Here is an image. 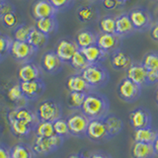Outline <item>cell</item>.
Instances as JSON below:
<instances>
[{
	"label": "cell",
	"instance_id": "cell-1",
	"mask_svg": "<svg viewBox=\"0 0 158 158\" xmlns=\"http://www.w3.org/2000/svg\"><path fill=\"white\" fill-rule=\"evenodd\" d=\"M80 111L89 120H103L110 114V101L104 94L92 91L87 94Z\"/></svg>",
	"mask_w": 158,
	"mask_h": 158
},
{
	"label": "cell",
	"instance_id": "cell-2",
	"mask_svg": "<svg viewBox=\"0 0 158 158\" xmlns=\"http://www.w3.org/2000/svg\"><path fill=\"white\" fill-rule=\"evenodd\" d=\"M81 75L93 90L105 87L110 81V73L101 63L89 64L81 72Z\"/></svg>",
	"mask_w": 158,
	"mask_h": 158
},
{
	"label": "cell",
	"instance_id": "cell-3",
	"mask_svg": "<svg viewBox=\"0 0 158 158\" xmlns=\"http://www.w3.org/2000/svg\"><path fill=\"white\" fill-rule=\"evenodd\" d=\"M65 139L58 135L51 137L36 136L33 141L32 148L36 155H48L60 148Z\"/></svg>",
	"mask_w": 158,
	"mask_h": 158
},
{
	"label": "cell",
	"instance_id": "cell-4",
	"mask_svg": "<svg viewBox=\"0 0 158 158\" xmlns=\"http://www.w3.org/2000/svg\"><path fill=\"white\" fill-rule=\"evenodd\" d=\"M142 87L130 80L127 77L122 79L117 86V94L118 98L127 103H135L141 96Z\"/></svg>",
	"mask_w": 158,
	"mask_h": 158
},
{
	"label": "cell",
	"instance_id": "cell-5",
	"mask_svg": "<svg viewBox=\"0 0 158 158\" xmlns=\"http://www.w3.org/2000/svg\"><path fill=\"white\" fill-rule=\"evenodd\" d=\"M61 107L54 100H44L39 105L36 114L40 122L53 123L61 118Z\"/></svg>",
	"mask_w": 158,
	"mask_h": 158
},
{
	"label": "cell",
	"instance_id": "cell-6",
	"mask_svg": "<svg viewBox=\"0 0 158 158\" xmlns=\"http://www.w3.org/2000/svg\"><path fill=\"white\" fill-rule=\"evenodd\" d=\"M135 32H145L150 30L153 25L152 14L144 7H136L128 13Z\"/></svg>",
	"mask_w": 158,
	"mask_h": 158
},
{
	"label": "cell",
	"instance_id": "cell-7",
	"mask_svg": "<svg viewBox=\"0 0 158 158\" xmlns=\"http://www.w3.org/2000/svg\"><path fill=\"white\" fill-rule=\"evenodd\" d=\"M67 125L71 136L82 138L86 136L87 128L89 125V118L81 112L73 113L67 118Z\"/></svg>",
	"mask_w": 158,
	"mask_h": 158
},
{
	"label": "cell",
	"instance_id": "cell-8",
	"mask_svg": "<svg viewBox=\"0 0 158 158\" xmlns=\"http://www.w3.org/2000/svg\"><path fill=\"white\" fill-rule=\"evenodd\" d=\"M37 52V49L28 42H19L13 40L10 48V56L16 60L25 63L30 61V59L35 56Z\"/></svg>",
	"mask_w": 158,
	"mask_h": 158
},
{
	"label": "cell",
	"instance_id": "cell-9",
	"mask_svg": "<svg viewBox=\"0 0 158 158\" xmlns=\"http://www.w3.org/2000/svg\"><path fill=\"white\" fill-rule=\"evenodd\" d=\"M128 121L133 130H139L151 127L152 117L150 112L146 108L138 107L132 110L128 115Z\"/></svg>",
	"mask_w": 158,
	"mask_h": 158
},
{
	"label": "cell",
	"instance_id": "cell-10",
	"mask_svg": "<svg viewBox=\"0 0 158 158\" xmlns=\"http://www.w3.org/2000/svg\"><path fill=\"white\" fill-rule=\"evenodd\" d=\"M86 136L95 142L106 141L110 139V136L108 135L107 127L104 122V118H98V120H90L87 128Z\"/></svg>",
	"mask_w": 158,
	"mask_h": 158
},
{
	"label": "cell",
	"instance_id": "cell-11",
	"mask_svg": "<svg viewBox=\"0 0 158 158\" xmlns=\"http://www.w3.org/2000/svg\"><path fill=\"white\" fill-rule=\"evenodd\" d=\"M21 86L22 92L25 98L29 101H35L41 97L44 90H46V84L41 79L28 81V82H19Z\"/></svg>",
	"mask_w": 158,
	"mask_h": 158
},
{
	"label": "cell",
	"instance_id": "cell-12",
	"mask_svg": "<svg viewBox=\"0 0 158 158\" xmlns=\"http://www.w3.org/2000/svg\"><path fill=\"white\" fill-rule=\"evenodd\" d=\"M79 49L75 41H71L69 39H61L56 44V52L57 56L60 58L63 63H69L72 56Z\"/></svg>",
	"mask_w": 158,
	"mask_h": 158
},
{
	"label": "cell",
	"instance_id": "cell-13",
	"mask_svg": "<svg viewBox=\"0 0 158 158\" xmlns=\"http://www.w3.org/2000/svg\"><path fill=\"white\" fill-rule=\"evenodd\" d=\"M122 40L116 34H104L101 33L98 35L97 46L101 48L106 53L110 54L115 51L121 48Z\"/></svg>",
	"mask_w": 158,
	"mask_h": 158
},
{
	"label": "cell",
	"instance_id": "cell-14",
	"mask_svg": "<svg viewBox=\"0 0 158 158\" xmlns=\"http://www.w3.org/2000/svg\"><path fill=\"white\" fill-rule=\"evenodd\" d=\"M63 62L57 56L54 51H48L44 53L41 60V67L48 74H56L61 70Z\"/></svg>",
	"mask_w": 158,
	"mask_h": 158
},
{
	"label": "cell",
	"instance_id": "cell-15",
	"mask_svg": "<svg viewBox=\"0 0 158 158\" xmlns=\"http://www.w3.org/2000/svg\"><path fill=\"white\" fill-rule=\"evenodd\" d=\"M42 70L36 63L28 61L23 63L18 70V78L20 82H28L41 79Z\"/></svg>",
	"mask_w": 158,
	"mask_h": 158
},
{
	"label": "cell",
	"instance_id": "cell-16",
	"mask_svg": "<svg viewBox=\"0 0 158 158\" xmlns=\"http://www.w3.org/2000/svg\"><path fill=\"white\" fill-rule=\"evenodd\" d=\"M57 13L58 12L49 2V0H37L32 6V15L36 20L56 17Z\"/></svg>",
	"mask_w": 158,
	"mask_h": 158
},
{
	"label": "cell",
	"instance_id": "cell-17",
	"mask_svg": "<svg viewBox=\"0 0 158 158\" xmlns=\"http://www.w3.org/2000/svg\"><path fill=\"white\" fill-rule=\"evenodd\" d=\"M7 118L12 133L17 137H24L29 135L37 127V125H34V123L25 120H20V118Z\"/></svg>",
	"mask_w": 158,
	"mask_h": 158
},
{
	"label": "cell",
	"instance_id": "cell-18",
	"mask_svg": "<svg viewBox=\"0 0 158 158\" xmlns=\"http://www.w3.org/2000/svg\"><path fill=\"white\" fill-rule=\"evenodd\" d=\"M135 33L133 25L128 16V13H123L116 17V32L115 34L121 39L131 36Z\"/></svg>",
	"mask_w": 158,
	"mask_h": 158
},
{
	"label": "cell",
	"instance_id": "cell-19",
	"mask_svg": "<svg viewBox=\"0 0 158 158\" xmlns=\"http://www.w3.org/2000/svg\"><path fill=\"white\" fill-rule=\"evenodd\" d=\"M127 77L135 82V84L139 86L146 85V75L147 70L145 67L142 65L141 62H135L133 61L131 65L127 69Z\"/></svg>",
	"mask_w": 158,
	"mask_h": 158
},
{
	"label": "cell",
	"instance_id": "cell-20",
	"mask_svg": "<svg viewBox=\"0 0 158 158\" xmlns=\"http://www.w3.org/2000/svg\"><path fill=\"white\" fill-rule=\"evenodd\" d=\"M110 62L116 70H127L133 61L130 54L120 48L110 53Z\"/></svg>",
	"mask_w": 158,
	"mask_h": 158
},
{
	"label": "cell",
	"instance_id": "cell-21",
	"mask_svg": "<svg viewBox=\"0 0 158 158\" xmlns=\"http://www.w3.org/2000/svg\"><path fill=\"white\" fill-rule=\"evenodd\" d=\"M65 86L69 92H82V93H90L94 91L93 89L88 85V83L83 78L81 73H75L70 75L66 80Z\"/></svg>",
	"mask_w": 158,
	"mask_h": 158
},
{
	"label": "cell",
	"instance_id": "cell-22",
	"mask_svg": "<svg viewBox=\"0 0 158 158\" xmlns=\"http://www.w3.org/2000/svg\"><path fill=\"white\" fill-rule=\"evenodd\" d=\"M7 118H20V120H25L30 123H34V125H38L39 123V118L37 117V114L34 113L31 109L28 107H16L13 110H11L8 113Z\"/></svg>",
	"mask_w": 158,
	"mask_h": 158
},
{
	"label": "cell",
	"instance_id": "cell-23",
	"mask_svg": "<svg viewBox=\"0 0 158 158\" xmlns=\"http://www.w3.org/2000/svg\"><path fill=\"white\" fill-rule=\"evenodd\" d=\"M98 35L89 29H84L79 31L75 37V43L78 46L79 49L85 48L88 47L94 46L97 44Z\"/></svg>",
	"mask_w": 158,
	"mask_h": 158
},
{
	"label": "cell",
	"instance_id": "cell-24",
	"mask_svg": "<svg viewBox=\"0 0 158 158\" xmlns=\"http://www.w3.org/2000/svg\"><path fill=\"white\" fill-rule=\"evenodd\" d=\"M82 52V53L85 56L87 61L89 62V64H94V63H101L102 61H104L106 59L108 53H106L103 51L101 48H99L96 44L91 47H88L85 48L80 49Z\"/></svg>",
	"mask_w": 158,
	"mask_h": 158
},
{
	"label": "cell",
	"instance_id": "cell-25",
	"mask_svg": "<svg viewBox=\"0 0 158 158\" xmlns=\"http://www.w3.org/2000/svg\"><path fill=\"white\" fill-rule=\"evenodd\" d=\"M35 28L40 32L44 33L47 36H52L57 31L58 29V21L56 17H48L36 20Z\"/></svg>",
	"mask_w": 158,
	"mask_h": 158
},
{
	"label": "cell",
	"instance_id": "cell-26",
	"mask_svg": "<svg viewBox=\"0 0 158 158\" xmlns=\"http://www.w3.org/2000/svg\"><path fill=\"white\" fill-rule=\"evenodd\" d=\"M131 155L132 158H153L156 154L150 143L135 141L131 149Z\"/></svg>",
	"mask_w": 158,
	"mask_h": 158
},
{
	"label": "cell",
	"instance_id": "cell-27",
	"mask_svg": "<svg viewBox=\"0 0 158 158\" xmlns=\"http://www.w3.org/2000/svg\"><path fill=\"white\" fill-rule=\"evenodd\" d=\"M105 125L107 127L108 135L111 138L117 136L118 133H121V131L123 128V122L121 118H118L115 114H109L106 118H104Z\"/></svg>",
	"mask_w": 158,
	"mask_h": 158
},
{
	"label": "cell",
	"instance_id": "cell-28",
	"mask_svg": "<svg viewBox=\"0 0 158 158\" xmlns=\"http://www.w3.org/2000/svg\"><path fill=\"white\" fill-rule=\"evenodd\" d=\"M158 136V131L152 127L139 128L133 131V140L135 142H143L152 144Z\"/></svg>",
	"mask_w": 158,
	"mask_h": 158
},
{
	"label": "cell",
	"instance_id": "cell-29",
	"mask_svg": "<svg viewBox=\"0 0 158 158\" xmlns=\"http://www.w3.org/2000/svg\"><path fill=\"white\" fill-rule=\"evenodd\" d=\"M99 17V11L92 5H82L77 10V18L82 23L95 21Z\"/></svg>",
	"mask_w": 158,
	"mask_h": 158
},
{
	"label": "cell",
	"instance_id": "cell-30",
	"mask_svg": "<svg viewBox=\"0 0 158 158\" xmlns=\"http://www.w3.org/2000/svg\"><path fill=\"white\" fill-rule=\"evenodd\" d=\"M7 98L11 103L18 105V107H24V103L28 101L22 92L20 83L13 84L11 87H9L7 90Z\"/></svg>",
	"mask_w": 158,
	"mask_h": 158
},
{
	"label": "cell",
	"instance_id": "cell-31",
	"mask_svg": "<svg viewBox=\"0 0 158 158\" xmlns=\"http://www.w3.org/2000/svg\"><path fill=\"white\" fill-rule=\"evenodd\" d=\"M48 36L44 35V33L40 32L39 30H37L35 27H33L31 33H30V36L28 39V43L39 51L40 48H43L47 46V44L48 42Z\"/></svg>",
	"mask_w": 158,
	"mask_h": 158
},
{
	"label": "cell",
	"instance_id": "cell-32",
	"mask_svg": "<svg viewBox=\"0 0 158 158\" xmlns=\"http://www.w3.org/2000/svg\"><path fill=\"white\" fill-rule=\"evenodd\" d=\"M11 158H35V152L32 146L24 143H18L10 149Z\"/></svg>",
	"mask_w": 158,
	"mask_h": 158
},
{
	"label": "cell",
	"instance_id": "cell-33",
	"mask_svg": "<svg viewBox=\"0 0 158 158\" xmlns=\"http://www.w3.org/2000/svg\"><path fill=\"white\" fill-rule=\"evenodd\" d=\"M87 94L82 92H69L67 97V106L71 110H81L85 102Z\"/></svg>",
	"mask_w": 158,
	"mask_h": 158
},
{
	"label": "cell",
	"instance_id": "cell-34",
	"mask_svg": "<svg viewBox=\"0 0 158 158\" xmlns=\"http://www.w3.org/2000/svg\"><path fill=\"white\" fill-rule=\"evenodd\" d=\"M69 64H70V66L75 71H77L78 73H81L84 69L89 65V62L87 61V59L85 56L82 53V52L80 49H78V51L74 53V56H72Z\"/></svg>",
	"mask_w": 158,
	"mask_h": 158
},
{
	"label": "cell",
	"instance_id": "cell-35",
	"mask_svg": "<svg viewBox=\"0 0 158 158\" xmlns=\"http://www.w3.org/2000/svg\"><path fill=\"white\" fill-rule=\"evenodd\" d=\"M35 131H36V136L39 137H51L56 135L53 123L49 122H39Z\"/></svg>",
	"mask_w": 158,
	"mask_h": 158
},
{
	"label": "cell",
	"instance_id": "cell-36",
	"mask_svg": "<svg viewBox=\"0 0 158 158\" xmlns=\"http://www.w3.org/2000/svg\"><path fill=\"white\" fill-rule=\"evenodd\" d=\"M99 29L104 34H115L116 32V17L105 16L99 21Z\"/></svg>",
	"mask_w": 158,
	"mask_h": 158
},
{
	"label": "cell",
	"instance_id": "cell-37",
	"mask_svg": "<svg viewBox=\"0 0 158 158\" xmlns=\"http://www.w3.org/2000/svg\"><path fill=\"white\" fill-rule=\"evenodd\" d=\"M32 29L33 26H29L27 24H19L13 31L14 40L19 42H28Z\"/></svg>",
	"mask_w": 158,
	"mask_h": 158
},
{
	"label": "cell",
	"instance_id": "cell-38",
	"mask_svg": "<svg viewBox=\"0 0 158 158\" xmlns=\"http://www.w3.org/2000/svg\"><path fill=\"white\" fill-rule=\"evenodd\" d=\"M141 63L147 71H158V52H150L146 53Z\"/></svg>",
	"mask_w": 158,
	"mask_h": 158
},
{
	"label": "cell",
	"instance_id": "cell-39",
	"mask_svg": "<svg viewBox=\"0 0 158 158\" xmlns=\"http://www.w3.org/2000/svg\"><path fill=\"white\" fill-rule=\"evenodd\" d=\"M53 130L56 135L62 137L63 139H66L69 136H71L70 131H69L68 125H67V121L65 118H58L56 122H53Z\"/></svg>",
	"mask_w": 158,
	"mask_h": 158
},
{
	"label": "cell",
	"instance_id": "cell-40",
	"mask_svg": "<svg viewBox=\"0 0 158 158\" xmlns=\"http://www.w3.org/2000/svg\"><path fill=\"white\" fill-rule=\"evenodd\" d=\"M13 40L8 37L7 35L0 34V56H1L2 60L10 54V48H11Z\"/></svg>",
	"mask_w": 158,
	"mask_h": 158
},
{
	"label": "cell",
	"instance_id": "cell-41",
	"mask_svg": "<svg viewBox=\"0 0 158 158\" xmlns=\"http://www.w3.org/2000/svg\"><path fill=\"white\" fill-rule=\"evenodd\" d=\"M2 24L5 28L7 29H15L18 25V17H17V14L15 13V11L13 12H9L6 15H4L1 19Z\"/></svg>",
	"mask_w": 158,
	"mask_h": 158
},
{
	"label": "cell",
	"instance_id": "cell-42",
	"mask_svg": "<svg viewBox=\"0 0 158 158\" xmlns=\"http://www.w3.org/2000/svg\"><path fill=\"white\" fill-rule=\"evenodd\" d=\"M49 2L57 12H64L73 6L74 0H49Z\"/></svg>",
	"mask_w": 158,
	"mask_h": 158
},
{
	"label": "cell",
	"instance_id": "cell-43",
	"mask_svg": "<svg viewBox=\"0 0 158 158\" xmlns=\"http://www.w3.org/2000/svg\"><path fill=\"white\" fill-rule=\"evenodd\" d=\"M13 11H15V7L11 2H9L8 0H0V20L4 15Z\"/></svg>",
	"mask_w": 158,
	"mask_h": 158
},
{
	"label": "cell",
	"instance_id": "cell-44",
	"mask_svg": "<svg viewBox=\"0 0 158 158\" xmlns=\"http://www.w3.org/2000/svg\"><path fill=\"white\" fill-rule=\"evenodd\" d=\"M158 83V71H147L146 85H154Z\"/></svg>",
	"mask_w": 158,
	"mask_h": 158
},
{
	"label": "cell",
	"instance_id": "cell-45",
	"mask_svg": "<svg viewBox=\"0 0 158 158\" xmlns=\"http://www.w3.org/2000/svg\"><path fill=\"white\" fill-rule=\"evenodd\" d=\"M104 8L107 10H112V9H116L118 7H120L121 5L118 4L116 0H103L101 2Z\"/></svg>",
	"mask_w": 158,
	"mask_h": 158
},
{
	"label": "cell",
	"instance_id": "cell-46",
	"mask_svg": "<svg viewBox=\"0 0 158 158\" xmlns=\"http://www.w3.org/2000/svg\"><path fill=\"white\" fill-rule=\"evenodd\" d=\"M88 158H112V156L109 154V153L103 150H98V151H94L93 153H91Z\"/></svg>",
	"mask_w": 158,
	"mask_h": 158
},
{
	"label": "cell",
	"instance_id": "cell-47",
	"mask_svg": "<svg viewBox=\"0 0 158 158\" xmlns=\"http://www.w3.org/2000/svg\"><path fill=\"white\" fill-rule=\"evenodd\" d=\"M150 37L152 38V40H154L155 42L158 43V22L152 25L150 29Z\"/></svg>",
	"mask_w": 158,
	"mask_h": 158
},
{
	"label": "cell",
	"instance_id": "cell-48",
	"mask_svg": "<svg viewBox=\"0 0 158 158\" xmlns=\"http://www.w3.org/2000/svg\"><path fill=\"white\" fill-rule=\"evenodd\" d=\"M0 158H11L10 150L3 145H0Z\"/></svg>",
	"mask_w": 158,
	"mask_h": 158
},
{
	"label": "cell",
	"instance_id": "cell-49",
	"mask_svg": "<svg viewBox=\"0 0 158 158\" xmlns=\"http://www.w3.org/2000/svg\"><path fill=\"white\" fill-rule=\"evenodd\" d=\"M68 158H88V157H86L83 153H73V154L69 155Z\"/></svg>",
	"mask_w": 158,
	"mask_h": 158
},
{
	"label": "cell",
	"instance_id": "cell-50",
	"mask_svg": "<svg viewBox=\"0 0 158 158\" xmlns=\"http://www.w3.org/2000/svg\"><path fill=\"white\" fill-rule=\"evenodd\" d=\"M152 145H153V149H154L155 154H156V155H158V136L156 137L155 141L152 143Z\"/></svg>",
	"mask_w": 158,
	"mask_h": 158
},
{
	"label": "cell",
	"instance_id": "cell-51",
	"mask_svg": "<svg viewBox=\"0 0 158 158\" xmlns=\"http://www.w3.org/2000/svg\"><path fill=\"white\" fill-rule=\"evenodd\" d=\"M116 1L121 5V6H123V5H125L127 1H130V0H116Z\"/></svg>",
	"mask_w": 158,
	"mask_h": 158
},
{
	"label": "cell",
	"instance_id": "cell-52",
	"mask_svg": "<svg viewBox=\"0 0 158 158\" xmlns=\"http://www.w3.org/2000/svg\"><path fill=\"white\" fill-rule=\"evenodd\" d=\"M155 102H156V104L158 105V89H157L156 92H155Z\"/></svg>",
	"mask_w": 158,
	"mask_h": 158
},
{
	"label": "cell",
	"instance_id": "cell-53",
	"mask_svg": "<svg viewBox=\"0 0 158 158\" xmlns=\"http://www.w3.org/2000/svg\"><path fill=\"white\" fill-rule=\"evenodd\" d=\"M90 1H92V2H102L103 0H90Z\"/></svg>",
	"mask_w": 158,
	"mask_h": 158
},
{
	"label": "cell",
	"instance_id": "cell-54",
	"mask_svg": "<svg viewBox=\"0 0 158 158\" xmlns=\"http://www.w3.org/2000/svg\"><path fill=\"white\" fill-rule=\"evenodd\" d=\"M0 61H2V58H1V56H0Z\"/></svg>",
	"mask_w": 158,
	"mask_h": 158
}]
</instances>
